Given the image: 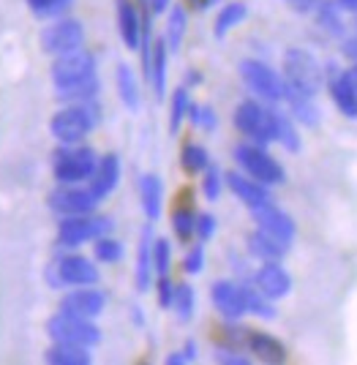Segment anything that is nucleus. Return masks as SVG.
<instances>
[{
    "instance_id": "1",
    "label": "nucleus",
    "mask_w": 357,
    "mask_h": 365,
    "mask_svg": "<svg viewBox=\"0 0 357 365\" xmlns=\"http://www.w3.org/2000/svg\"><path fill=\"white\" fill-rule=\"evenodd\" d=\"M284 82H286V88L316 98V93L325 85V68L311 52L292 46L284 52Z\"/></svg>"
},
{
    "instance_id": "2",
    "label": "nucleus",
    "mask_w": 357,
    "mask_h": 365,
    "mask_svg": "<svg viewBox=\"0 0 357 365\" xmlns=\"http://www.w3.org/2000/svg\"><path fill=\"white\" fill-rule=\"evenodd\" d=\"M95 123H98V107H95L93 101H88V104H68L66 109L52 115L49 131L63 145H77V142H82L93 131Z\"/></svg>"
},
{
    "instance_id": "3",
    "label": "nucleus",
    "mask_w": 357,
    "mask_h": 365,
    "mask_svg": "<svg viewBox=\"0 0 357 365\" xmlns=\"http://www.w3.org/2000/svg\"><path fill=\"white\" fill-rule=\"evenodd\" d=\"M234 161L243 167V172L249 178H254L262 185H281V182L286 180L284 167L270 153H264L259 145H237L234 148Z\"/></svg>"
},
{
    "instance_id": "4",
    "label": "nucleus",
    "mask_w": 357,
    "mask_h": 365,
    "mask_svg": "<svg viewBox=\"0 0 357 365\" xmlns=\"http://www.w3.org/2000/svg\"><path fill=\"white\" fill-rule=\"evenodd\" d=\"M95 153L90 148H77V145H63L61 150L55 153V180L68 182V185H77L82 180H90L95 169Z\"/></svg>"
},
{
    "instance_id": "5",
    "label": "nucleus",
    "mask_w": 357,
    "mask_h": 365,
    "mask_svg": "<svg viewBox=\"0 0 357 365\" xmlns=\"http://www.w3.org/2000/svg\"><path fill=\"white\" fill-rule=\"evenodd\" d=\"M240 76L246 82V88L251 93H257L262 101H270V104H279L284 101V93H286V82L284 76L276 74L267 63L262 61H243L240 63Z\"/></svg>"
},
{
    "instance_id": "6",
    "label": "nucleus",
    "mask_w": 357,
    "mask_h": 365,
    "mask_svg": "<svg viewBox=\"0 0 357 365\" xmlns=\"http://www.w3.org/2000/svg\"><path fill=\"white\" fill-rule=\"evenodd\" d=\"M47 333L52 335V341L58 344H77V346H95L101 341V330L95 327L90 319L82 317H71V314H55L47 322Z\"/></svg>"
},
{
    "instance_id": "7",
    "label": "nucleus",
    "mask_w": 357,
    "mask_h": 365,
    "mask_svg": "<svg viewBox=\"0 0 357 365\" xmlns=\"http://www.w3.org/2000/svg\"><path fill=\"white\" fill-rule=\"evenodd\" d=\"M234 125L251 137L259 148L276 139V125H273V109L262 107L259 101H243L234 109Z\"/></svg>"
},
{
    "instance_id": "8",
    "label": "nucleus",
    "mask_w": 357,
    "mask_h": 365,
    "mask_svg": "<svg viewBox=\"0 0 357 365\" xmlns=\"http://www.w3.org/2000/svg\"><path fill=\"white\" fill-rule=\"evenodd\" d=\"M90 76H95V58L88 49L77 46L71 52L55 55V63H52V82H55V88H68V85L85 82Z\"/></svg>"
},
{
    "instance_id": "9",
    "label": "nucleus",
    "mask_w": 357,
    "mask_h": 365,
    "mask_svg": "<svg viewBox=\"0 0 357 365\" xmlns=\"http://www.w3.org/2000/svg\"><path fill=\"white\" fill-rule=\"evenodd\" d=\"M112 221L109 218H90V215H66L58 227V237L66 248H77V245L95 240V237H104Z\"/></svg>"
},
{
    "instance_id": "10",
    "label": "nucleus",
    "mask_w": 357,
    "mask_h": 365,
    "mask_svg": "<svg viewBox=\"0 0 357 365\" xmlns=\"http://www.w3.org/2000/svg\"><path fill=\"white\" fill-rule=\"evenodd\" d=\"M38 41H41V49L47 55H63V52H71V49L82 46L85 31H82L77 19H58V22H52L49 28L41 31Z\"/></svg>"
},
{
    "instance_id": "11",
    "label": "nucleus",
    "mask_w": 357,
    "mask_h": 365,
    "mask_svg": "<svg viewBox=\"0 0 357 365\" xmlns=\"http://www.w3.org/2000/svg\"><path fill=\"white\" fill-rule=\"evenodd\" d=\"M98 199L93 197L90 188H79L77 185H68L61 182V188H55L49 194V207L61 215H90Z\"/></svg>"
},
{
    "instance_id": "12",
    "label": "nucleus",
    "mask_w": 357,
    "mask_h": 365,
    "mask_svg": "<svg viewBox=\"0 0 357 365\" xmlns=\"http://www.w3.org/2000/svg\"><path fill=\"white\" fill-rule=\"evenodd\" d=\"M251 215L257 221V229L267 232L270 237H276L281 243H292V237H295V221L284 213L281 207H276L273 202H264L259 207H251Z\"/></svg>"
},
{
    "instance_id": "13",
    "label": "nucleus",
    "mask_w": 357,
    "mask_h": 365,
    "mask_svg": "<svg viewBox=\"0 0 357 365\" xmlns=\"http://www.w3.org/2000/svg\"><path fill=\"white\" fill-rule=\"evenodd\" d=\"M325 82L330 88V96H333V104L338 107L341 115H346L349 120H357V91L352 85V79L346 71H338L336 63H330L325 71Z\"/></svg>"
},
{
    "instance_id": "14",
    "label": "nucleus",
    "mask_w": 357,
    "mask_h": 365,
    "mask_svg": "<svg viewBox=\"0 0 357 365\" xmlns=\"http://www.w3.org/2000/svg\"><path fill=\"white\" fill-rule=\"evenodd\" d=\"M107 305V294L98 289H74L68 292L61 300L63 314L71 317H82V319H95Z\"/></svg>"
},
{
    "instance_id": "15",
    "label": "nucleus",
    "mask_w": 357,
    "mask_h": 365,
    "mask_svg": "<svg viewBox=\"0 0 357 365\" xmlns=\"http://www.w3.org/2000/svg\"><path fill=\"white\" fill-rule=\"evenodd\" d=\"M254 284L267 300H281L292 292V275L286 273L279 262H264L254 275Z\"/></svg>"
},
{
    "instance_id": "16",
    "label": "nucleus",
    "mask_w": 357,
    "mask_h": 365,
    "mask_svg": "<svg viewBox=\"0 0 357 365\" xmlns=\"http://www.w3.org/2000/svg\"><path fill=\"white\" fill-rule=\"evenodd\" d=\"M55 270L61 275L63 287H93V284H98V267L90 259L79 257V254L63 257Z\"/></svg>"
},
{
    "instance_id": "17",
    "label": "nucleus",
    "mask_w": 357,
    "mask_h": 365,
    "mask_svg": "<svg viewBox=\"0 0 357 365\" xmlns=\"http://www.w3.org/2000/svg\"><path fill=\"white\" fill-rule=\"evenodd\" d=\"M118 180H120V158L115 153H107L104 158L95 161V169L93 175H90V191H93V197L98 202L107 199L115 191Z\"/></svg>"
},
{
    "instance_id": "18",
    "label": "nucleus",
    "mask_w": 357,
    "mask_h": 365,
    "mask_svg": "<svg viewBox=\"0 0 357 365\" xmlns=\"http://www.w3.org/2000/svg\"><path fill=\"white\" fill-rule=\"evenodd\" d=\"M210 297H213V305L221 311V317H227V319H240L246 314L243 289L232 281H216L210 289Z\"/></svg>"
},
{
    "instance_id": "19",
    "label": "nucleus",
    "mask_w": 357,
    "mask_h": 365,
    "mask_svg": "<svg viewBox=\"0 0 357 365\" xmlns=\"http://www.w3.org/2000/svg\"><path fill=\"white\" fill-rule=\"evenodd\" d=\"M227 185L232 188V194L246 207H259V205H264V202H270V194H267V185H262V182H257L254 178H249V175H240V172H229L227 175Z\"/></svg>"
},
{
    "instance_id": "20",
    "label": "nucleus",
    "mask_w": 357,
    "mask_h": 365,
    "mask_svg": "<svg viewBox=\"0 0 357 365\" xmlns=\"http://www.w3.org/2000/svg\"><path fill=\"white\" fill-rule=\"evenodd\" d=\"M118 6V33L123 38V44L128 49H140V38H142V19L140 11L131 0H115Z\"/></svg>"
},
{
    "instance_id": "21",
    "label": "nucleus",
    "mask_w": 357,
    "mask_h": 365,
    "mask_svg": "<svg viewBox=\"0 0 357 365\" xmlns=\"http://www.w3.org/2000/svg\"><path fill=\"white\" fill-rule=\"evenodd\" d=\"M246 346H249L251 354H257V360H262V363H284V360H286L284 344H281L279 338H273V335H267V333H254V330H249V333H246Z\"/></svg>"
},
{
    "instance_id": "22",
    "label": "nucleus",
    "mask_w": 357,
    "mask_h": 365,
    "mask_svg": "<svg viewBox=\"0 0 357 365\" xmlns=\"http://www.w3.org/2000/svg\"><path fill=\"white\" fill-rule=\"evenodd\" d=\"M140 199H142V210L148 215V221H158L161 205H164V185H161V178H158V175H142Z\"/></svg>"
},
{
    "instance_id": "23",
    "label": "nucleus",
    "mask_w": 357,
    "mask_h": 365,
    "mask_svg": "<svg viewBox=\"0 0 357 365\" xmlns=\"http://www.w3.org/2000/svg\"><path fill=\"white\" fill-rule=\"evenodd\" d=\"M284 101L289 104V109H292V115H295L297 123L311 125V128H314V125H319V107H316L314 96H306V93L286 88V93H284Z\"/></svg>"
},
{
    "instance_id": "24",
    "label": "nucleus",
    "mask_w": 357,
    "mask_h": 365,
    "mask_svg": "<svg viewBox=\"0 0 357 365\" xmlns=\"http://www.w3.org/2000/svg\"><path fill=\"white\" fill-rule=\"evenodd\" d=\"M153 284V232L145 227L140 240V254H137V289L148 292Z\"/></svg>"
},
{
    "instance_id": "25",
    "label": "nucleus",
    "mask_w": 357,
    "mask_h": 365,
    "mask_svg": "<svg viewBox=\"0 0 357 365\" xmlns=\"http://www.w3.org/2000/svg\"><path fill=\"white\" fill-rule=\"evenodd\" d=\"M249 251L254 257L262 259V262H279L289 251V243H281L276 237H270L267 232L257 229L254 235H249Z\"/></svg>"
},
{
    "instance_id": "26",
    "label": "nucleus",
    "mask_w": 357,
    "mask_h": 365,
    "mask_svg": "<svg viewBox=\"0 0 357 365\" xmlns=\"http://www.w3.org/2000/svg\"><path fill=\"white\" fill-rule=\"evenodd\" d=\"M167 44H164V38H158L153 44V55H150V74H148V82L153 85L155 91V98L161 101L164 98V93H167Z\"/></svg>"
},
{
    "instance_id": "27",
    "label": "nucleus",
    "mask_w": 357,
    "mask_h": 365,
    "mask_svg": "<svg viewBox=\"0 0 357 365\" xmlns=\"http://www.w3.org/2000/svg\"><path fill=\"white\" fill-rule=\"evenodd\" d=\"M44 360L52 363V365H88L93 357H90L88 346H77V344H58V341H55V346L47 349Z\"/></svg>"
},
{
    "instance_id": "28",
    "label": "nucleus",
    "mask_w": 357,
    "mask_h": 365,
    "mask_svg": "<svg viewBox=\"0 0 357 365\" xmlns=\"http://www.w3.org/2000/svg\"><path fill=\"white\" fill-rule=\"evenodd\" d=\"M98 79L90 76L85 82H77V85H68V88H58V101L63 104H88V101H95L98 96Z\"/></svg>"
},
{
    "instance_id": "29",
    "label": "nucleus",
    "mask_w": 357,
    "mask_h": 365,
    "mask_svg": "<svg viewBox=\"0 0 357 365\" xmlns=\"http://www.w3.org/2000/svg\"><path fill=\"white\" fill-rule=\"evenodd\" d=\"M115 79H118V93H120V101H123L128 109H140V85H137V76H134V71H131L125 63H120V66H118V74H115Z\"/></svg>"
},
{
    "instance_id": "30",
    "label": "nucleus",
    "mask_w": 357,
    "mask_h": 365,
    "mask_svg": "<svg viewBox=\"0 0 357 365\" xmlns=\"http://www.w3.org/2000/svg\"><path fill=\"white\" fill-rule=\"evenodd\" d=\"M186 25L188 16L180 6H172L170 16H167V36H164V44L170 52H177L180 44H183V36H186Z\"/></svg>"
},
{
    "instance_id": "31",
    "label": "nucleus",
    "mask_w": 357,
    "mask_h": 365,
    "mask_svg": "<svg viewBox=\"0 0 357 365\" xmlns=\"http://www.w3.org/2000/svg\"><path fill=\"white\" fill-rule=\"evenodd\" d=\"M246 14H249L246 3H227L216 16V31H213L216 33V38H224L232 28H237V25L246 19Z\"/></svg>"
},
{
    "instance_id": "32",
    "label": "nucleus",
    "mask_w": 357,
    "mask_h": 365,
    "mask_svg": "<svg viewBox=\"0 0 357 365\" xmlns=\"http://www.w3.org/2000/svg\"><path fill=\"white\" fill-rule=\"evenodd\" d=\"M314 11H316V22L322 25V31L333 33V36H343L341 9L336 6V0H319Z\"/></svg>"
},
{
    "instance_id": "33",
    "label": "nucleus",
    "mask_w": 357,
    "mask_h": 365,
    "mask_svg": "<svg viewBox=\"0 0 357 365\" xmlns=\"http://www.w3.org/2000/svg\"><path fill=\"white\" fill-rule=\"evenodd\" d=\"M243 289V303H246V314L254 317H262V319H276V308L273 300H267L259 289H251V287H240Z\"/></svg>"
},
{
    "instance_id": "34",
    "label": "nucleus",
    "mask_w": 357,
    "mask_h": 365,
    "mask_svg": "<svg viewBox=\"0 0 357 365\" xmlns=\"http://www.w3.org/2000/svg\"><path fill=\"white\" fill-rule=\"evenodd\" d=\"M273 125H276V142H281L289 153L300 150V137H297L295 123L289 120L286 115H281V112H273Z\"/></svg>"
},
{
    "instance_id": "35",
    "label": "nucleus",
    "mask_w": 357,
    "mask_h": 365,
    "mask_svg": "<svg viewBox=\"0 0 357 365\" xmlns=\"http://www.w3.org/2000/svg\"><path fill=\"white\" fill-rule=\"evenodd\" d=\"M180 164H183V169L186 172H205V169L210 167V155H207V150H205L202 145H186L183 148V155H180Z\"/></svg>"
},
{
    "instance_id": "36",
    "label": "nucleus",
    "mask_w": 357,
    "mask_h": 365,
    "mask_svg": "<svg viewBox=\"0 0 357 365\" xmlns=\"http://www.w3.org/2000/svg\"><path fill=\"white\" fill-rule=\"evenodd\" d=\"M188 107H191V101H188V91L186 88H177V91L172 93V115H170V131L172 134H177V131H180L183 120L188 118Z\"/></svg>"
},
{
    "instance_id": "37",
    "label": "nucleus",
    "mask_w": 357,
    "mask_h": 365,
    "mask_svg": "<svg viewBox=\"0 0 357 365\" xmlns=\"http://www.w3.org/2000/svg\"><path fill=\"white\" fill-rule=\"evenodd\" d=\"M194 303H197V297H194V289H191L188 284H180V287H175L172 308L177 311V319H180V322L191 319V317H194Z\"/></svg>"
},
{
    "instance_id": "38",
    "label": "nucleus",
    "mask_w": 357,
    "mask_h": 365,
    "mask_svg": "<svg viewBox=\"0 0 357 365\" xmlns=\"http://www.w3.org/2000/svg\"><path fill=\"white\" fill-rule=\"evenodd\" d=\"M172 229H175V235L186 243L191 240V235H194V229H197V215L191 207H177L175 213H172Z\"/></svg>"
},
{
    "instance_id": "39",
    "label": "nucleus",
    "mask_w": 357,
    "mask_h": 365,
    "mask_svg": "<svg viewBox=\"0 0 357 365\" xmlns=\"http://www.w3.org/2000/svg\"><path fill=\"white\" fill-rule=\"evenodd\" d=\"M95 259L98 262H120L123 259V245L118 243V240H112V237H95Z\"/></svg>"
},
{
    "instance_id": "40",
    "label": "nucleus",
    "mask_w": 357,
    "mask_h": 365,
    "mask_svg": "<svg viewBox=\"0 0 357 365\" xmlns=\"http://www.w3.org/2000/svg\"><path fill=\"white\" fill-rule=\"evenodd\" d=\"M170 262H172V248L167 240H153V270L158 275L170 273Z\"/></svg>"
},
{
    "instance_id": "41",
    "label": "nucleus",
    "mask_w": 357,
    "mask_h": 365,
    "mask_svg": "<svg viewBox=\"0 0 357 365\" xmlns=\"http://www.w3.org/2000/svg\"><path fill=\"white\" fill-rule=\"evenodd\" d=\"M28 6L38 16H55V14H63L71 6V0H28Z\"/></svg>"
},
{
    "instance_id": "42",
    "label": "nucleus",
    "mask_w": 357,
    "mask_h": 365,
    "mask_svg": "<svg viewBox=\"0 0 357 365\" xmlns=\"http://www.w3.org/2000/svg\"><path fill=\"white\" fill-rule=\"evenodd\" d=\"M188 118H191L194 125H202L207 131L216 128V115H213L210 107H197V104H191V107H188Z\"/></svg>"
},
{
    "instance_id": "43",
    "label": "nucleus",
    "mask_w": 357,
    "mask_h": 365,
    "mask_svg": "<svg viewBox=\"0 0 357 365\" xmlns=\"http://www.w3.org/2000/svg\"><path fill=\"white\" fill-rule=\"evenodd\" d=\"M202 191H205V197L210 199V202H216L218 194H221V172H218L216 167H207V169H205Z\"/></svg>"
},
{
    "instance_id": "44",
    "label": "nucleus",
    "mask_w": 357,
    "mask_h": 365,
    "mask_svg": "<svg viewBox=\"0 0 357 365\" xmlns=\"http://www.w3.org/2000/svg\"><path fill=\"white\" fill-rule=\"evenodd\" d=\"M202 267H205V248L202 245H194L186 254V259H183V270L191 275H197V273H202Z\"/></svg>"
},
{
    "instance_id": "45",
    "label": "nucleus",
    "mask_w": 357,
    "mask_h": 365,
    "mask_svg": "<svg viewBox=\"0 0 357 365\" xmlns=\"http://www.w3.org/2000/svg\"><path fill=\"white\" fill-rule=\"evenodd\" d=\"M194 232L200 235V240H210V237L216 235V218L210 213L197 215V229H194Z\"/></svg>"
},
{
    "instance_id": "46",
    "label": "nucleus",
    "mask_w": 357,
    "mask_h": 365,
    "mask_svg": "<svg viewBox=\"0 0 357 365\" xmlns=\"http://www.w3.org/2000/svg\"><path fill=\"white\" fill-rule=\"evenodd\" d=\"M172 297H175V287H172L170 275H158V305L172 308Z\"/></svg>"
},
{
    "instance_id": "47",
    "label": "nucleus",
    "mask_w": 357,
    "mask_h": 365,
    "mask_svg": "<svg viewBox=\"0 0 357 365\" xmlns=\"http://www.w3.org/2000/svg\"><path fill=\"white\" fill-rule=\"evenodd\" d=\"M194 357H197V344H194V341H188L186 349H183V351H175V354H170V357H167V363H170V365L191 363Z\"/></svg>"
},
{
    "instance_id": "48",
    "label": "nucleus",
    "mask_w": 357,
    "mask_h": 365,
    "mask_svg": "<svg viewBox=\"0 0 357 365\" xmlns=\"http://www.w3.org/2000/svg\"><path fill=\"white\" fill-rule=\"evenodd\" d=\"M216 360L218 363H232V365H249L251 363L249 357H240V354H234V351H218Z\"/></svg>"
},
{
    "instance_id": "49",
    "label": "nucleus",
    "mask_w": 357,
    "mask_h": 365,
    "mask_svg": "<svg viewBox=\"0 0 357 365\" xmlns=\"http://www.w3.org/2000/svg\"><path fill=\"white\" fill-rule=\"evenodd\" d=\"M286 3L295 9L297 14H309V11L316 9V3H319V0H286Z\"/></svg>"
},
{
    "instance_id": "50",
    "label": "nucleus",
    "mask_w": 357,
    "mask_h": 365,
    "mask_svg": "<svg viewBox=\"0 0 357 365\" xmlns=\"http://www.w3.org/2000/svg\"><path fill=\"white\" fill-rule=\"evenodd\" d=\"M170 6H172V0H150V11H153V14H164Z\"/></svg>"
},
{
    "instance_id": "51",
    "label": "nucleus",
    "mask_w": 357,
    "mask_h": 365,
    "mask_svg": "<svg viewBox=\"0 0 357 365\" xmlns=\"http://www.w3.org/2000/svg\"><path fill=\"white\" fill-rule=\"evenodd\" d=\"M336 6H338L341 11H352V14H357V0H336Z\"/></svg>"
},
{
    "instance_id": "52",
    "label": "nucleus",
    "mask_w": 357,
    "mask_h": 365,
    "mask_svg": "<svg viewBox=\"0 0 357 365\" xmlns=\"http://www.w3.org/2000/svg\"><path fill=\"white\" fill-rule=\"evenodd\" d=\"M346 74H349V79H352V85H355V91H357V63H355V68L346 71Z\"/></svg>"
}]
</instances>
